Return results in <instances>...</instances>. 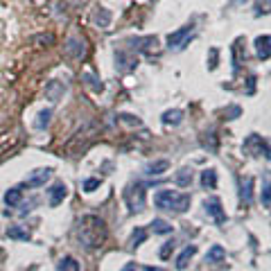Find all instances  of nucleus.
Wrapping results in <instances>:
<instances>
[{
    "label": "nucleus",
    "instance_id": "f257e3e1",
    "mask_svg": "<svg viewBox=\"0 0 271 271\" xmlns=\"http://www.w3.org/2000/svg\"><path fill=\"white\" fill-rule=\"evenodd\" d=\"M79 237L84 242L89 249H95V247H102V242L106 240V226L99 217H84L82 222H79Z\"/></svg>",
    "mask_w": 271,
    "mask_h": 271
},
{
    "label": "nucleus",
    "instance_id": "f03ea898",
    "mask_svg": "<svg viewBox=\"0 0 271 271\" xmlns=\"http://www.w3.org/2000/svg\"><path fill=\"white\" fill-rule=\"evenodd\" d=\"M190 194H179L172 190H161L154 194V203L161 210H172V212H185L190 208Z\"/></svg>",
    "mask_w": 271,
    "mask_h": 271
},
{
    "label": "nucleus",
    "instance_id": "7ed1b4c3",
    "mask_svg": "<svg viewBox=\"0 0 271 271\" xmlns=\"http://www.w3.org/2000/svg\"><path fill=\"white\" fill-rule=\"evenodd\" d=\"M192 34H194L192 25H185V27H181V30L172 32V34H168V48L170 50H183L187 41L192 39Z\"/></svg>",
    "mask_w": 271,
    "mask_h": 271
},
{
    "label": "nucleus",
    "instance_id": "20e7f679",
    "mask_svg": "<svg viewBox=\"0 0 271 271\" xmlns=\"http://www.w3.org/2000/svg\"><path fill=\"white\" fill-rule=\"evenodd\" d=\"M129 208L131 210H143L145 208V185L143 183H136V185H129L127 192H124Z\"/></svg>",
    "mask_w": 271,
    "mask_h": 271
},
{
    "label": "nucleus",
    "instance_id": "39448f33",
    "mask_svg": "<svg viewBox=\"0 0 271 271\" xmlns=\"http://www.w3.org/2000/svg\"><path fill=\"white\" fill-rule=\"evenodd\" d=\"M203 208H206V212L215 219L217 224H226V212H224V208H222V201L217 197H212V199H208L206 203H203Z\"/></svg>",
    "mask_w": 271,
    "mask_h": 271
},
{
    "label": "nucleus",
    "instance_id": "423d86ee",
    "mask_svg": "<svg viewBox=\"0 0 271 271\" xmlns=\"http://www.w3.org/2000/svg\"><path fill=\"white\" fill-rule=\"evenodd\" d=\"M50 177H52V170L50 168H39L27 177V185L30 187H41V185H45V183L50 181Z\"/></svg>",
    "mask_w": 271,
    "mask_h": 271
},
{
    "label": "nucleus",
    "instance_id": "0eeeda50",
    "mask_svg": "<svg viewBox=\"0 0 271 271\" xmlns=\"http://www.w3.org/2000/svg\"><path fill=\"white\" fill-rule=\"evenodd\" d=\"M156 45H158V39L156 36H145V39H133L131 41V48L138 50V52H156Z\"/></svg>",
    "mask_w": 271,
    "mask_h": 271
},
{
    "label": "nucleus",
    "instance_id": "6e6552de",
    "mask_svg": "<svg viewBox=\"0 0 271 271\" xmlns=\"http://www.w3.org/2000/svg\"><path fill=\"white\" fill-rule=\"evenodd\" d=\"M138 66V59L136 57H129L127 52H115V68L127 73V70H133Z\"/></svg>",
    "mask_w": 271,
    "mask_h": 271
},
{
    "label": "nucleus",
    "instance_id": "1a4fd4ad",
    "mask_svg": "<svg viewBox=\"0 0 271 271\" xmlns=\"http://www.w3.org/2000/svg\"><path fill=\"white\" fill-rule=\"evenodd\" d=\"M247 147L256 149V156L269 158V145H267V140H262L260 136H249V138H247Z\"/></svg>",
    "mask_w": 271,
    "mask_h": 271
},
{
    "label": "nucleus",
    "instance_id": "9d476101",
    "mask_svg": "<svg viewBox=\"0 0 271 271\" xmlns=\"http://www.w3.org/2000/svg\"><path fill=\"white\" fill-rule=\"evenodd\" d=\"M66 54L68 57H75V59H79L82 54H84V43L79 39H75V36H70L68 41H66Z\"/></svg>",
    "mask_w": 271,
    "mask_h": 271
},
{
    "label": "nucleus",
    "instance_id": "9b49d317",
    "mask_svg": "<svg viewBox=\"0 0 271 271\" xmlns=\"http://www.w3.org/2000/svg\"><path fill=\"white\" fill-rule=\"evenodd\" d=\"M269 43H271L269 34H265V36H258V39H256V52H258V57H260V59H265V61L269 59V54H271Z\"/></svg>",
    "mask_w": 271,
    "mask_h": 271
},
{
    "label": "nucleus",
    "instance_id": "f8f14e48",
    "mask_svg": "<svg viewBox=\"0 0 271 271\" xmlns=\"http://www.w3.org/2000/svg\"><path fill=\"white\" fill-rule=\"evenodd\" d=\"M50 192V206H59L61 201L66 199V194H68V190H66V185H54V187H50L48 190Z\"/></svg>",
    "mask_w": 271,
    "mask_h": 271
},
{
    "label": "nucleus",
    "instance_id": "ddd939ff",
    "mask_svg": "<svg viewBox=\"0 0 271 271\" xmlns=\"http://www.w3.org/2000/svg\"><path fill=\"white\" fill-rule=\"evenodd\" d=\"M174 183H177L179 187H190V183H192V170L181 168L177 174H174Z\"/></svg>",
    "mask_w": 271,
    "mask_h": 271
},
{
    "label": "nucleus",
    "instance_id": "4468645a",
    "mask_svg": "<svg viewBox=\"0 0 271 271\" xmlns=\"http://www.w3.org/2000/svg\"><path fill=\"white\" fill-rule=\"evenodd\" d=\"M194 253H197V247H185V249H183L181 256L177 258V269H181V271L185 269V267L190 265V260L194 258Z\"/></svg>",
    "mask_w": 271,
    "mask_h": 271
},
{
    "label": "nucleus",
    "instance_id": "2eb2a0df",
    "mask_svg": "<svg viewBox=\"0 0 271 271\" xmlns=\"http://www.w3.org/2000/svg\"><path fill=\"white\" fill-rule=\"evenodd\" d=\"M168 168H170L168 161H154L145 168V174H149V177H161L163 172H168Z\"/></svg>",
    "mask_w": 271,
    "mask_h": 271
},
{
    "label": "nucleus",
    "instance_id": "dca6fc26",
    "mask_svg": "<svg viewBox=\"0 0 271 271\" xmlns=\"http://www.w3.org/2000/svg\"><path fill=\"white\" fill-rule=\"evenodd\" d=\"M206 258H208V262H224L226 260V249L219 247V244H212Z\"/></svg>",
    "mask_w": 271,
    "mask_h": 271
},
{
    "label": "nucleus",
    "instance_id": "f3484780",
    "mask_svg": "<svg viewBox=\"0 0 271 271\" xmlns=\"http://www.w3.org/2000/svg\"><path fill=\"white\" fill-rule=\"evenodd\" d=\"M181 120H183L181 108H174V111H165V113H163V124H172V127H177Z\"/></svg>",
    "mask_w": 271,
    "mask_h": 271
},
{
    "label": "nucleus",
    "instance_id": "a211bd4d",
    "mask_svg": "<svg viewBox=\"0 0 271 271\" xmlns=\"http://www.w3.org/2000/svg\"><path fill=\"white\" fill-rule=\"evenodd\" d=\"M82 82H84V84L89 86V89H93L95 93H99V90L104 89V86H102V82H99V79L95 77L93 73H84V75H82Z\"/></svg>",
    "mask_w": 271,
    "mask_h": 271
},
{
    "label": "nucleus",
    "instance_id": "6ab92c4d",
    "mask_svg": "<svg viewBox=\"0 0 271 271\" xmlns=\"http://www.w3.org/2000/svg\"><path fill=\"white\" fill-rule=\"evenodd\" d=\"M20 199H23V190H20V187H11L9 192L5 194V203H7V206H18Z\"/></svg>",
    "mask_w": 271,
    "mask_h": 271
},
{
    "label": "nucleus",
    "instance_id": "aec40b11",
    "mask_svg": "<svg viewBox=\"0 0 271 271\" xmlns=\"http://www.w3.org/2000/svg\"><path fill=\"white\" fill-rule=\"evenodd\" d=\"M201 185L208 187V190H215V185H217V174H215V170H206V172L201 174Z\"/></svg>",
    "mask_w": 271,
    "mask_h": 271
},
{
    "label": "nucleus",
    "instance_id": "412c9836",
    "mask_svg": "<svg viewBox=\"0 0 271 271\" xmlns=\"http://www.w3.org/2000/svg\"><path fill=\"white\" fill-rule=\"evenodd\" d=\"M152 228H154V233H158V235H168V233H172V224L165 222V219H154Z\"/></svg>",
    "mask_w": 271,
    "mask_h": 271
},
{
    "label": "nucleus",
    "instance_id": "4be33fe9",
    "mask_svg": "<svg viewBox=\"0 0 271 271\" xmlns=\"http://www.w3.org/2000/svg\"><path fill=\"white\" fill-rule=\"evenodd\" d=\"M251 187H253V179L251 177L242 179V192H240V197L244 199L247 203H251Z\"/></svg>",
    "mask_w": 271,
    "mask_h": 271
},
{
    "label": "nucleus",
    "instance_id": "5701e85b",
    "mask_svg": "<svg viewBox=\"0 0 271 271\" xmlns=\"http://www.w3.org/2000/svg\"><path fill=\"white\" fill-rule=\"evenodd\" d=\"M95 23H97L99 27H104V30H106L108 25H111V11L104 9V7H102V9H99L97 14H95Z\"/></svg>",
    "mask_w": 271,
    "mask_h": 271
},
{
    "label": "nucleus",
    "instance_id": "b1692460",
    "mask_svg": "<svg viewBox=\"0 0 271 271\" xmlns=\"http://www.w3.org/2000/svg\"><path fill=\"white\" fill-rule=\"evenodd\" d=\"M59 271H79V262L75 258H61L59 260Z\"/></svg>",
    "mask_w": 271,
    "mask_h": 271
},
{
    "label": "nucleus",
    "instance_id": "393cba45",
    "mask_svg": "<svg viewBox=\"0 0 271 271\" xmlns=\"http://www.w3.org/2000/svg\"><path fill=\"white\" fill-rule=\"evenodd\" d=\"M7 235L11 237V240H23V242H30V233L23 231L20 226H11L9 231H7Z\"/></svg>",
    "mask_w": 271,
    "mask_h": 271
},
{
    "label": "nucleus",
    "instance_id": "a878e982",
    "mask_svg": "<svg viewBox=\"0 0 271 271\" xmlns=\"http://www.w3.org/2000/svg\"><path fill=\"white\" fill-rule=\"evenodd\" d=\"M145 237H147V233H145L143 228H138V231H133V235H131V244H133V247H138V244H143V242H145Z\"/></svg>",
    "mask_w": 271,
    "mask_h": 271
},
{
    "label": "nucleus",
    "instance_id": "bb28decb",
    "mask_svg": "<svg viewBox=\"0 0 271 271\" xmlns=\"http://www.w3.org/2000/svg\"><path fill=\"white\" fill-rule=\"evenodd\" d=\"M99 187V179H86L84 181V192H95Z\"/></svg>",
    "mask_w": 271,
    "mask_h": 271
},
{
    "label": "nucleus",
    "instance_id": "cd10ccee",
    "mask_svg": "<svg viewBox=\"0 0 271 271\" xmlns=\"http://www.w3.org/2000/svg\"><path fill=\"white\" fill-rule=\"evenodd\" d=\"M50 115H52V111H41V113H39V120H36V127L43 129L45 124L50 122Z\"/></svg>",
    "mask_w": 271,
    "mask_h": 271
},
{
    "label": "nucleus",
    "instance_id": "c85d7f7f",
    "mask_svg": "<svg viewBox=\"0 0 271 271\" xmlns=\"http://www.w3.org/2000/svg\"><path fill=\"white\" fill-rule=\"evenodd\" d=\"M262 206H265V208L271 206V199H269V183H265V187H262Z\"/></svg>",
    "mask_w": 271,
    "mask_h": 271
},
{
    "label": "nucleus",
    "instance_id": "c756f323",
    "mask_svg": "<svg viewBox=\"0 0 271 271\" xmlns=\"http://www.w3.org/2000/svg\"><path fill=\"white\" fill-rule=\"evenodd\" d=\"M120 120H122V122H127V124H140L138 118H133V115H127V113L120 115Z\"/></svg>",
    "mask_w": 271,
    "mask_h": 271
},
{
    "label": "nucleus",
    "instance_id": "7c9ffc66",
    "mask_svg": "<svg viewBox=\"0 0 271 271\" xmlns=\"http://www.w3.org/2000/svg\"><path fill=\"white\" fill-rule=\"evenodd\" d=\"M170 253H172V242H165L163 249H161V258H168Z\"/></svg>",
    "mask_w": 271,
    "mask_h": 271
},
{
    "label": "nucleus",
    "instance_id": "2f4dec72",
    "mask_svg": "<svg viewBox=\"0 0 271 271\" xmlns=\"http://www.w3.org/2000/svg\"><path fill=\"white\" fill-rule=\"evenodd\" d=\"M215 61H217V50H210V68H215Z\"/></svg>",
    "mask_w": 271,
    "mask_h": 271
},
{
    "label": "nucleus",
    "instance_id": "473e14b6",
    "mask_svg": "<svg viewBox=\"0 0 271 271\" xmlns=\"http://www.w3.org/2000/svg\"><path fill=\"white\" fill-rule=\"evenodd\" d=\"M122 271H136V262H129V265H124Z\"/></svg>",
    "mask_w": 271,
    "mask_h": 271
},
{
    "label": "nucleus",
    "instance_id": "72a5a7b5",
    "mask_svg": "<svg viewBox=\"0 0 271 271\" xmlns=\"http://www.w3.org/2000/svg\"><path fill=\"white\" fill-rule=\"evenodd\" d=\"M143 271H163L161 267H143Z\"/></svg>",
    "mask_w": 271,
    "mask_h": 271
},
{
    "label": "nucleus",
    "instance_id": "f704fd0d",
    "mask_svg": "<svg viewBox=\"0 0 271 271\" xmlns=\"http://www.w3.org/2000/svg\"><path fill=\"white\" fill-rule=\"evenodd\" d=\"M244 2H247V0H231V5H235V7L237 5H244Z\"/></svg>",
    "mask_w": 271,
    "mask_h": 271
}]
</instances>
